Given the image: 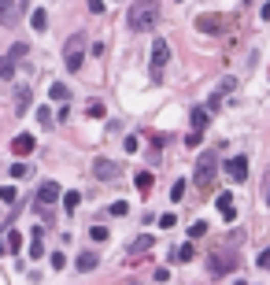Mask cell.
<instances>
[{"mask_svg": "<svg viewBox=\"0 0 270 285\" xmlns=\"http://www.w3.org/2000/svg\"><path fill=\"white\" fill-rule=\"evenodd\" d=\"M170 63V45L167 41H152V63H148V74H152V82H160L163 78V67Z\"/></svg>", "mask_w": 270, "mask_h": 285, "instance_id": "277c9868", "label": "cell"}, {"mask_svg": "<svg viewBox=\"0 0 270 285\" xmlns=\"http://www.w3.org/2000/svg\"><path fill=\"white\" fill-rule=\"evenodd\" d=\"M89 237H93V241H107V226H93Z\"/></svg>", "mask_w": 270, "mask_h": 285, "instance_id": "f1b7e54d", "label": "cell"}, {"mask_svg": "<svg viewBox=\"0 0 270 285\" xmlns=\"http://www.w3.org/2000/svg\"><path fill=\"white\" fill-rule=\"evenodd\" d=\"M93 267H97V252H82V256H78V271L89 274Z\"/></svg>", "mask_w": 270, "mask_h": 285, "instance_id": "ffe728a7", "label": "cell"}, {"mask_svg": "<svg viewBox=\"0 0 270 285\" xmlns=\"http://www.w3.org/2000/svg\"><path fill=\"white\" fill-rule=\"evenodd\" d=\"M266 204H270V185H266Z\"/></svg>", "mask_w": 270, "mask_h": 285, "instance_id": "ab89813d", "label": "cell"}, {"mask_svg": "<svg viewBox=\"0 0 270 285\" xmlns=\"http://www.w3.org/2000/svg\"><path fill=\"white\" fill-rule=\"evenodd\" d=\"M30 107V85H19L15 89V115H26Z\"/></svg>", "mask_w": 270, "mask_h": 285, "instance_id": "9a60e30c", "label": "cell"}, {"mask_svg": "<svg viewBox=\"0 0 270 285\" xmlns=\"http://www.w3.org/2000/svg\"><path fill=\"white\" fill-rule=\"evenodd\" d=\"M215 178H218V156L215 152H204L200 160H196V174H193V182H196V189H215Z\"/></svg>", "mask_w": 270, "mask_h": 285, "instance_id": "7a4b0ae2", "label": "cell"}, {"mask_svg": "<svg viewBox=\"0 0 270 285\" xmlns=\"http://www.w3.org/2000/svg\"><path fill=\"white\" fill-rule=\"evenodd\" d=\"M30 174V163H11V178H26Z\"/></svg>", "mask_w": 270, "mask_h": 285, "instance_id": "4316f807", "label": "cell"}, {"mask_svg": "<svg viewBox=\"0 0 270 285\" xmlns=\"http://www.w3.org/2000/svg\"><path fill=\"white\" fill-rule=\"evenodd\" d=\"M174 223H178V218H174V215H160V226H163V230H170Z\"/></svg>", "mask_w": 270, "mask_h": 285, "instance_id": "8d00e7d4", "label": "cell"}, {"mask_svg": "<svg viewBox=\"0 0 270 285\" xmlns=\"http://www.w3.org/2000/svg\"><path fill=\"white\" fill-rule=\"evenodd\" d=\"M78 204H82V193L67 189V193H63V208H67V215H74V211H78Z\"/></svg>", "mask_w": 270, "mask_h": 285, "instance_id": "ac0fdd59", "label": "cell"}, {"mask_svg": "<svg viewBox=\"0 0 270 285\" xmlns=\"http://www.w3.org/2000/svg\"><path fill=\"white\" fill-rule=\"evenodd\" d=\"M222 23L215 19V15H200V19H196V30H204V34H208V30H218Z\"/></svg>", "mask_w": 270, "mask_h": 285, "instance_id": "7402d4cb", "label": "cell"}, {"mask_svg": "<svg viewBox=\"0 0 270 285\" xmlns=\"http://www.w3.org/2000/svg\"><path fill=\"white\" fill-rule=\"evenodd\" d=\"M126 211H130V204H126V200H115V204H111V215H126Z\"/></svg>", "mask_w": 270, "mask_h": 285, "instance_id": "4dcf8cb0", "label": "cell"}, {"mask_svg": "<svg viewBox=\"0 0 270 285\" xmlns=\"http://www.w3.org/2000/svg\"><path fill=\"white\" fill-rule=\"evenodd\" d=\"M4 245H8V252H11V256H15V252H19V248H22V233L8 226V233H4Z\"/></svg>", "mask_w": 270, "mask_h": 285, "instance_id": "e0dca14e", "label": "cell"}, {"mask_svg": "<svg viewBox=\"0 0 270 285\" xmlns=\"http://www.w3.org/2000/svg\"><path fill=\"white\" fill-rule=\"evenodd\" d=\"M59 193H63V189H59L56 182H41V189H37V211L44 215V211H49L52 204L59 200Z\"/></svg>", "mask_w": 270, "mask_h": 285, "instance_id": "52a82bcc", "label": "cell"}, {"mask_svg": "<svg viewBox=\"0 0 270 285\" xmlns=\"http://www.w3.org/2000/svg\"><path fill=\"white\" fill-rule=\"evenodd\" d=\"M256 263L263 267V271H266V267H270V248H266V252H259V259H256Z\"/></svg>", "mask_w": 270, "mask_h": 285, "instance_id": "74e56055", "label": "cell"}, {"mask_svg": "<svg viewBox=\"0 0 270 285\" xmlns=\"http://www.w3.org/2000/svg\"><path fill=\"white\" fill-rule=\"evenodd\" d=\"M215 208H218V215L226 218V223H233V218H237V208H233V193H218V196H215Z\"/></svg>", "mask_w": 270, "mask_h": 285, "instance_id": "30bf717a", "label": "cell"}, {"mask_svg": "<svg viewBox=\"0 0 270 285\" xmlns=\"http://www.w3.org/2000/svg\"><path fill=\"white\" fill-rule=\"evenodd\" d=\"M126 23H130V30H137V34L152 30L160 23V0H137V4L126 11Z\"/></svg>", "mask_w": 270, "mask_h": 285, "instance_id": "6da1fadb", "label": "cell"}, {"mask_svg": "<svg viewBox=\"0 0 270 285\" xmlns=\"http://www.w3.org/2000/svg\"><path fill=\"white\" fill-rule=\"evenodd\" d=\"M104 115H107V107H104L100 100H97V104H89V119H104Z\"/></svg>", "mask_w": 270, "mask_h": 285, "instance_id": "d4e9b609", "label": "cell"}, {"mask_svg": "<svg viewBox=\"0 0 270 285\" xmlns=\"http://www.w3.org/2000/svg\"><path fill=\"white\" fill-rule=\"evenodd\" d=\"M30 256H34V259H41V256H44V248H41V237H34V241H30Z\"/></svg>", "mask_w": 270, "mask_h": 285, "instance_id": "83f0119b", "label": "cell"}, {"mask_svg": "<svg viewBox=\"0 0 270 285\" xmlns=\"http://www.w3.org/2000/svg\"><path fill=\"white\" fill-rule=\"evenodd\" d=\"M204 233H208V223H193L189 226V237H204Z\"/></svg>", "mask_w": 270, "mask_h": 285, "instance_id": "f546056e", "label": "cell"}, {"mask_svg": "<svg viewBox=\"0 0 270 285\" xmlns=\"http://www.w3.org/2000/svg\"><path fill=\"white\" fill-rule=\"evenodd\" d=\"M49 26V15H44L41 8H34V30H44Z\"/></svg>", "mask_w": 270, "mask_h": 285, "instance_id": "cb8c5ba5", "label": "cell"}, {"mask_svg": "<svg viewBox=\"0 0 270 285\" xmlns=\"http://www.w3.org/2000/svg\"><path fill=\"white\" fill-rule=\"evenodd\" d=\"M52 267H56V271H63V267H67V256H63V252H56V256H52Z\"/></svg>", "mask_w": 270, "mask_h": 285, "instance_id": "836d02e7", "label": "cell"}, {"mask_svg": "<svg viewBox=\"0 0 270 285\" xmlns=\"http://www.w3.org/2000/svg\"><path fill=\"white\" fill-rule=\"evenodd\" d=\"M259 19H263V23H270V0H266V4H263V11H259Z\"/></svg>", "mask_w": 270, "mask_h": 285, "instance_id": "f35d334b", "label": "cell"}, {"mask_svg": "<svg viewBox=\"0 0 270 285\" xmlns=\"http://www.w3.org/2000/svg\"><path fill=\"white\" fill-rule=\"evenodd\" d=\"M82 59H85V37L74 34L63 49V63H67V71H82Z\"/></svg>", "mask_w": 270, "mask_h": 285, "instance_id": "5b68a950", "label": "cell"}, {"mask_svg": "<svg viewBox=\"0 0 270 285\" xmlns=\"http://www.w3.org/2000/svg\"><path fill=\"white\" fill-rule=\"evenodd\" d=\"M178 4H182V0H178Z\"/></svg>", "mask_w": 270, "mask_h": 285, "instance_id": "b9f144b4", "label": "cell"}, {"mask_svg": "<svg viewBox=\"0 0 270 285\" xmlns=\"http://www.w3.org/2000/svg\"><path fill=\"white\" fill-rule=\"evenodd\" d=\"M152 248H155L152 237H137V241L130 245V259H145V256H152Z\"/></svg>", "mask_w": 270, "mask_h": 285, "instance_id": "7c38bea8", "label": "cell"}, {"mask_svg": "<svg viewBox=\"0 0 270 285\" xmlns=\"http://www.w3.org/2000/svg\"><path fill=\"white\" fill-rule=\"evenodd\" d=\"M34 148H37L34 134H19V137H11V152H15V156H30Z\"/></svg>", "mask_w": 270, "mask_h": 285, "instance_id": "8fae6325", "label": "cell"}, {"mask_svg": "<svg viewBox=\"0 0 270 285\" xmlns=\"http://www.w3.org/2000/svg\"><path fill=\"white\" fill-rule=\"evenodd\" d=\"M0 196H4V204H15V189H11V185H4V189H0Z\"/></svg>", "mask_w": 270, "mask_h": 285, "instance_id": "e575fe53", "label": "cell"}, {"mask_svg": "<svg viewBox=\"0 0 270 285\" xmlns=\"http://www.w3.org/2000/svg\"><path fill=\"white\" fill-rule=\"evenodd\" d=\"M222 93H230V89H237V78H222V85H218Z\"/></svg>", "mask_w": 270, "mask_h": 285, "instance_id": "d590c367", "label": "cell"}, {"mask_svg": "<svg viewBox=\"0 0 270 285\" xmlns=\"http://www.w3.org/2000/svg\"><path fill=\"white\" fill-rule=\"evenodd\" d=\"M196 256V252H193V245H178V248H170V263H189V259H193Z\"/></svg>", "mask_w": 270, "mask_h": 285, "instance_id": "5bb4252c", "label": "cell"}, {"mask_svg": "<svg viewBox=\"0 0 270 285\" xmlns=\"http://www.w3.org/2000/svg\"><path fill=\"white\" fill-rule=\"evenodd\" d=\"M26 52H30V49H26L22 41H19V45H11V49H8V56L0 59V78H4V82H8L11 74H15V63H19V59H22Z\"/></svg>", "mask_w": 270, "mask_h": 285, "instance_id": "8992f818", "label": "cell"}, {"mask_svg": "<svg viewBox=\"0 0 270 285\" xmlns=\"http://www.w3.org/2000/svg\"><path fill=\"white\" fill-rule=\"evenodd\" d=\"M208 119H211V107H196V112H193V130H204Z\"/></svg>", "mask_w": 270, "mask_h": 285, "instance_id": "44dd1931", "label": "cell"}, {"mask_svg": "<svg viewBox=\"0 0 270 285\" xmlns=\"http://www.w3.org/2000/svg\"><path fill=\"white\" fill-rule=\"evenodd\" d=\"M37 122L41 126H52V107H37Z\"/></svg>", "mask_w": 270, "mask_h": 285, "instance_id": "484cf974", "label": "cell"}, {"mask_svg": "<svg viewBox=\"0 0 270 285\" xmlns=\"http://www.w3.org/2000/svg\"><path fill=\"white\" fill-rule=\"evenodd\" d=\"M49 97H52L56 104H67V100H71V89H67V85H63V82H56V85L49 89Z\"/></svg>", "mask_w": 270, "mask_h": 285, "instance_id": "d6986e66", "label": "cell"}, {"mask_svg": "<svg viewBox=\"0 0 270 285\" xmlns=\"http://www.w3.org/2000/svg\"><path fill=\"white\" fill-rule=\"evenodd\" d=\"M237 267H241V256H237V248H218L215 256L208 259V271H211L215 278H222V274L237 271Z\"/></svg>", "mask_w": 270, "mask_h": 285, "instance_id": "3957f363", "label": "cell"}, {"mask_svg": "<svg viewBox=\"0 0 270 285\" xmlns=\"http://www.w3.org/2000/svg\"><path fill=\"white\" fill-rule=\"evenodd\" d=\"M226 174H230L233 182H244V178H248V160H244V156H233V160H226Z\"/></svg>", "mask_w": 270, "mask_h": 285, "instance_id": "9c48e42d", "label": "cell"}, {"mask_svg": "<svg viewBox=\"0 0 270 285\" xmlns=\"http://www.w3.org/2000/svg\"><path fill=\"white\" fill-rule=\"evenodd\" d=\"M182 196H185V182L178 178V182L170 185V200H174V204H182Z\"/></svg>", "mask_w": 270, "mask_h": 285, "instance_id": "603a6c76", "label": "cell"}, {"mask_svg": "<svg viewBox=\"0 0 270 285\" xmlns=\"http://www.w3.org/2000/svg\"><path fill=\"white\" fill-rule=\"evenodd\" d=\"M0 11H4V26L19 23V8H15V0H0Z\"/></svg>", "mask_w": 270, "mask_h": 285, "instance_id": "2e32d148", "label": "cell"}, {"mask_svg": "<svg viewBox=\"0 0 270 285\" xmlns=\"http://www.w3.org/2000/svg\"><path fill=\"white\" fill-rule=\"evenodd\" d=\"M122 145H126V152H137V148H141V141H137V137L130 134V137H126V141H122Z\"/></svg>", "mask_w": 270, "mask_h": 285, "instance_id": "d6a6232c", "label": "cell"}, {"mask_svg": "<svg viewBox=\"0 0 270 285\" xmlns=\"http://www.w3.org/2000/svg\"><path fill=\"white\" fill-rule=\"evenodd\" d=\"M237 285H244V281H241V278H237Z\"/></svg>", "mask_w": 270, "mask_h": 285, "instance_id": "60d3db41", "label": "cell"}, {"mask_svg": "<svg viewBox=\"0 0 270 285\" xmlns=\"http://www.w3.org/2000/svg\"><path fill=\"white\" fill-rule=\"evenodd\" d=\"M119 170H122V163H115V160H97V163H93V174H97V178H104V182L119 178Z\"/></svg>", "mask_w": 270, "mask_h": 285, "instance_id": "ba28073f", "label": "cell"}, {"mask_svg": "<svg viewBox=\"0 0 270 285\" xmlns=\"http://www.w3.org/2000/svg\"><path fill=\"white\" fill-rule=\"evenodd\" d=\"M185 141H189V148H196V145H200V141H204V130H193V134H189Z\"/></svg>", "mask_w": 270, "mask_h": 285, "instance_id": "1f68e13d", "label": "cell"}, {"mask_svg": "<svg viewBox=\"0 0 270 285\" xmlns=\"http://www.w3.org/2000/svg\"><path fill=\"white\" fill-rule=\"evenodd\" d=\"M133 285H137V281H133Z\"/></svg>", "mask_w": 270, "mask_h": 285, "instance_id": "7bdbcfd3", "label": "cell"}, {"mask_svg": "<svg viewBox=\"0 0 270 285\" xmlns=\"http://www.w3.org/2000/svg\"><path fill=\"white\" fill-rule=\"evenodd\" d=\"M133 182H137V193H141V196L148 200V196H152V185H155L152 170H137V178H133Z\"/></svg>", "mask_w": 270, "mask_h": 285, "instance_id": "4fadbf2b", "label": "cell"}]
</instances>
